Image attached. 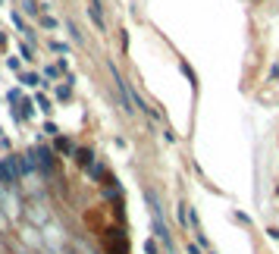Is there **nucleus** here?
Returning a JSON list of instances; mask_svg holds the SVG:
<instances>
[{
	"label": "nucleus",
	"instance_id": "f257e3e1",
	"mask_svg": "<svg viewBox=\"0 0 279 254\" xmlns=\"http://www.w3.org/2000/svg\"><path fill=\"white\" fill-rule=\"evenodd\" d=\"M32 157H34V170H44V172H50L54 170V154L50 151H44V148H38V151H32Z\"/></svg>",
	"mask_w": 279,
	"mask_h": 254
},
{
	"label": "nucleus",
	"instance_id": "f03ea898",
	"mask_svg": "<svg viewBox=\"0 0 279 254\" xmlns=\"http://www.w3.org/2000/svg\"><path fill=\"white\" fill-rule=\"evenodd\" d=\"M76 160H78L82 166H88V170H91V151H76Z\"/></svg>",
	"mask_w": 279,
	"mask_h": 254
},
{
	"label": "nucleus",
	"instance_id": "7ed1b4c3",
	"mask_svg": "<svg viewBox=\"0 0 279 254\" xmlns=\"http://www.w3.org/2000/svg\"><path fill=\"white\" fill-rule=\"evenodd\" d=\"M188 254H201V248H194V245H192V248H188Z\"/></svg>",
	"mask_w": 279,
	"mask_h": 254
},
{
	"label": "nucleus",
	"instance_id": "20e7f679",
	"mask_svg": "<svg viewBox=\"0 0 279 254\" xmlns=\"http://www.w3.org/2000/svg\"><path fill=\"white\" fill-rule=\"evenodd\" d=\"M154 254H157V251H154Z\"/></svg>",
	"mask_w": 279,
	"mask_h": 254
}]
</instances>
